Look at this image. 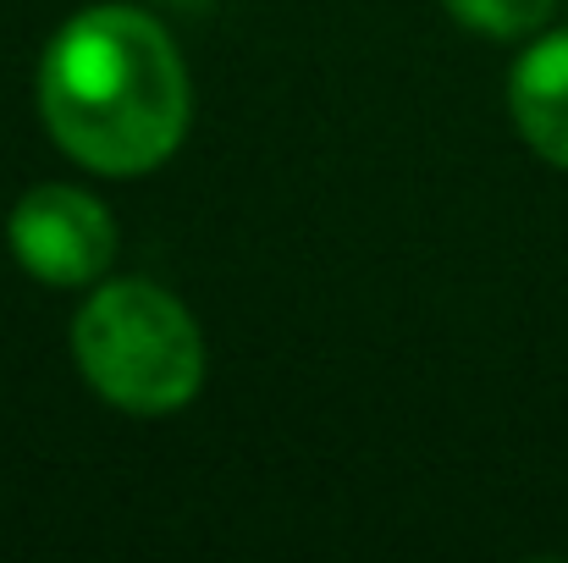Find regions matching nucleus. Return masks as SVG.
<instances>
[{
  "label": "nucleus",
  "instance_id": "nucleus-1",
  "mask_svg": "<svg viewBox=\"0 0 568 563\" xmlns=\"http://www.w3.org/2000/svg\"><path fill=\"white\" fill-rule=\"evenodd\" d=\"M39 117L89 172H155L189 133L183 50L139 6L78 11L44 50Z\"/></svg>",
  "mask_w": 568,
  "mask_h": 563
},
{
  "label": "nucleus",
  "instance_id": "nucleus-2",
  "mask_svg": "<svg viewBox=\"0 0 568 563\" xmlns=\"http://www.w3.org/2000/svg\"><path fill=\"white\" fill-rule=\"evenodd\" d=\"M83 381L128 414H172L204 381V338L155 282H105L72 321Z\"/></svg>",
  "mask_w": 568,
  "mask_h": 563
},
{
  "label": "nucleus",
  "instance_id": "nucleus-3",
  "mask_svg": "<svg viewBox=\"0 0 568 563\" xmlns=\"http://www.w3.org/2000/svg\"><path fill=\"white\" fill-rule=\"evenodd\" d=\"M6 238H11L17 265L50 288H83L116 260V227L105 204L67 183L22 193L6 221Z\"/></svg>",
  "mask_w": 568,
  "mask_h": 563
},
{
  "label": "nucleus",
  "instance_id": "nucleus-4",
  "mask_svg": "<svg viewBox=\"0 0 568 563\" xmlns=\"http://www.w3.org/2000/svg\"><path fill=\"white\" fill-rule=\"evenodd\" d=\"M508 105H514L525 144L541 161L568 172V28L536 39L519 56L514 83H508Z\"/></svg>",
  "mask_w": 568,
  "mask_h": 563
},
{
  "label": "nucleus",
  "instance_id": "nucleus-5",
  "mask_svg": "<svg viewBox=\"0 0 568 563\" xmlns=\"http://www.w3.org/2000/svg\"><path fill=\"white\" fill-rule=\"evenodd\" d=\"M558 0H447V11L475 28V33H491V39H519V33H536L547 17H552Z\"/></svg>",
  "mask_w": 568,
  "mask_h": 563
}]
</instances>
